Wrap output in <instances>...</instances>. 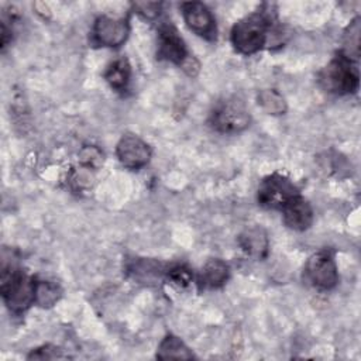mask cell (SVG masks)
<instances>
[{"mask_svg":"<svg viewBox=\"0 0 361 361\" xmlns=\"http://www.w3.org/2000/svg\"><path fill=\"white\" fill-rule=\"evenodd\" d=\"M272 17L265 11H255L231 28V44L234 49L243 55H252L261 51L269 41L272 32Z\"/></svg>","mask_w":361,"mask_h":361,"instance_id":"1","label":"cell"},{"mask_svg":"<svg viewBox=\"0 0 361 361\" xmlns=\"http://www.w3.org/2000/svg\"><path fill=\"white\" fill-rule=\"evenodd\" d=\"M37 279L18 268L3 267L0 292L7 307L14 313L25 312L35 303Z\"/></svg>","mask_w":361,"mask_h":361,"instance_id":"2","label":"cell"},{"mask_svg":"<svg viewBox=\"0 0 361 361\" xmlns=\"http://www.w3.org/2000/svg\"><path fill=\"white\" fill-rule=\"evenodd\" d=\"M320 86L334 94L354 93L360 85L358 69L354 61L347 58L341 51L319 73Z\"/></svg>","mask_w":361,"mask_h":361,"instance_id":"3","label":"cell"},{"mask_svg":"<svg viewBox=\"0 0 361 361\" xmlns=\"http://www.w3.org/2000/svg\"><path fill=\"white\" fill-rule=\"evenodd\" d=\"M157 56L158 59L179 65L189 75H195L192 69H195V72L199 71V63L193 65V58H190L183 38L171 23H164L158 28Z\"/></svg>","mask_w":361,"mask_h":361,"instance_id":"4","label":"cell"},{"mask_svg":"<svg viewBox=\"0 0 361 361\" xmlns=\"http://www.w3.org/2000/svg\"><path fill=\"white\" fill-rule=\"evenodd\" d=\"M251 123V116L245 103L238 97L220 100L210 113V124L219 133L234 134L245 130Z\"/></svg>","mask_w":361,"mask_h":361,"instance_id":"5","label":"cell"},{"mask_svg":"<svg viewBox=\"0 0 361 361\" xmlns=\"http://www.w3.org/2000/svg\"><path fill=\"white\" fill-rule=\"evenodd\" d=\"M298 195L299 190L289 178L281 173H272L261 180L257 192V200L258 204L265 209L281 210Z\"/></svg>","mask_w":361,"mask_h":361,"instance_id":"6","label":"cell"},{"mask_svg":"<svg viewBox=\"0 0 361 361\" xmlns=\"http://www.w3.org/2000/svg\"><path fill=\"white\" fill-rule=\"evenodd\" d=\"M305 278L316 289H333L338 283V271L333 252L323 250L313 254L305 265Z\"/></svg>","mask_w":361,"mask_h":361,"instance_id":"7","label":"cell"},{"mask_svg":"<svg viewBox=\"0 0 361 361\" xmlns=\"http://www.w3.org/2000/svg\"><path fill=\"white\" fill-rule=\"evenodd\" d=\"M128 34L130 24L127 18H113L109 16H100L96 18L92 28L93 42L107 48H117L123 45Z\"/></svg>","mask_w":361,"mask_h":361,"instance_id":"8","label":"cell"},{"mask_svg":"<svg viewBox=\"0 0 361 361\" xmlns=\"http://www.w3.org/2000/svg\"><path fill=\"white\" fill-rule=\"evenodd\" d=\"M180 10L189 30L204 39H216V20L206 4L200 1H186L180 4Z\"/></svg>","mask_w":361,"mask_h":361,"instance_id":"9","label":"cell"},{"mask_svg":"<svg viewBox=\"0 0 361 361\" xmlns=\"http://www.w3.org/2000/svg\"><path fill=\"white\" fill-rule=\"evenodd\" d=\"M116 155L120 164L128 169H141L151 159V148L140 137L126 134L116 147Z\"/></svg>","mask_w":361,"mask_h":361,"instance_id":"10","label":"cell"},{"mask_svg":"<svg viewBox=\"0 0 361 361\" xmlns=\"http://www.w3.org/2000/svg\"><path fill=\"white\" fill-rule=\"evenodd\" d=\"M281 210L283 223L292 230L303 231L307 230L313 223L312 206L305 197L300 196V193L289 200Z\"/></svg>","mask_w":361,"mask_h":361,"instance_id":"11","label":"cell"},{"mask_svg":"<svg viewBox=\"0 0 361 361\" xmlns=\"http://www.w3.org/2000/svg\"><path fill=\"white\" fill-rule=\"evenodd\" d=\"M127 275L130 278H133L135 282L140 283H155L161 279V276L165 274L166 275V269L164 267V264H161L159 261L155 259H149V258H134L131 259L127 267H126Z\"/></svg>","mask_w":361,"mask_h":361,"instance_id":"12","label":"cell"},{"mask_svg":"<svg viewBox=\"0 0 361 361\" xmlns=\"http://www.w3.org/2000/svg\"><path fill=\"white\" fill-rule=\"evenodd\" d=\"M230 276V267L223 259H209L197 278L199 286L203 289H216L223 286Z\"/></svg>","mask_w":361,"mask_h":361,"instance_id":"13","label":"cell"},{"mask_svg":"<svg viewBox=\"0 0 361 361\" xmlns=\"http://www.w3.org/2000/svg\"><path fill=\"white\" fill-rule=\"evenodd\" d=\"M241 250L254 258H264L268 252V237L261 227L247 228L238 237Z\"/></svg>","mask_w":361,"mask_h":361,"instance_id":"14","label":"cell"},{"mask_svg":"<svg viewBox=\"0 0 361 361\" xmlns=\"http://www.w3.org/2000/svg\"><path fill=\"white\" fill-rule=\"evenodd\" d=\"M131 78V66L126 58H118L113 61L106 72H104V79L110 85L111 89L117 92H123L127 89Z\"/></svg>","mask_w":361,"mask_h":361,"instance_id":"15","label":"cell"},{"mask_svg":"<svg viewBox=\"0 0 361 361\" xmlns=\"http://www.w3.org/2000/svg\"><path fill=\"white\" fill-rule=\"evenodd\" d=\"M157 358L189 360V358H193V354L190 353V350L185 345V343L179 337H176L173 334H168L158 345Z\"/></svg>","mask_w":361,"mask_h":361,"instance_id":"16","label":"cell"},{"mask_svg":"<svg viewBox=\"0 0 361 361\" xmlns=\"http://www.w3.org/2000/svg\"><path fill=\"white\" fill-rule=\"evenodd\" d=\"M360 32H361V25H360V17H355L350 25L347 27L344 37H343V54L350 58L351 61H358L360 58Z\"/></svg>","mask_w":361,"mask_h":361,"instance_id":"17","label":"cell"},{"mask_svg":"<svg viewBox=\"0 0 361 361\" xmlns=\"http://www.w3.org/2000/svg\"><path fill=\"white\" fill-rule=\"evenodd\" d=\"M258 104L268 113L274 116L286 113V102L283 96L275 89H264L257 94Z\"/></svg>","mask_w":361,"mask_h":361,"instance_id":"18","label":"cell"},{"mask_svg":"<svg viewBox=\"0 0 361 361\" xmlns=\"http://www.w3.org/2000/svg\"><path fill=\"white\" fill-rule=\"evenodd\" d=\"M62 295V289L58 283L52 281H38L37 279V289H35V303L41 307H51L54 306Z\"/></svg>","mask_w":361,"mask_h":361,"instance_id":"19","label":"cell"},{"mask_svg":"<svg viewBox=\"0 0 361 361\" xmlns=\"http://www.w3.org/2000/svg\"><path fill=\"white\" fill-rule=\"evenodd\" d=\"M166 278L172 281L175 285L186 286L192 282L193 274L186 265H173L166 269Z\"/></svg>","mask_w":361,"mask_h":361,"instance_id":"20","label":"cell"},{"mask_svg":"<svg viewBox=\"0 0 361 361\" xmlns=\"http://www.w3.org/2000/svg\"><path fill=\"white\" fill-rule=\"evenodd\" d=\"M80 161L86 166H99L103 162V154L96 147H86L80 152Z\"/></svg>","mask_w":361,"mask_h":361,"instance_id":"21","label":"cell"},{"mask_svg":"<svg viewBox=\"0 0 361 361\" xmlns=\"http://www.w3.org/2000/svg\"><path fill=\"white\" fill-rule=\"evenodd\" d=\"M161 3L157 1H140V3H134V8L137 10L138 14H141L142 17L152 20L155 17H158V14L161 13Z\"/></svg>","mask_w":361,"mask_h":361,"instance_id":"22","label":"cell"}]
</instances>
